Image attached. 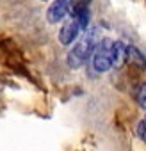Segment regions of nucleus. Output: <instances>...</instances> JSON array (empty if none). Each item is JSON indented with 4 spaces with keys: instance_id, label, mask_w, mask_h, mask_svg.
Listing matches in <instances>:
<instances>
[{
    "instance_id": "4",
    "label": "nucleus",
    "mask_w": 146,
    "mask_h": 151,
    "mask_svg": "<svg viewBox=\"0 0 146 151\" xmlns=\"http://www.w3.org/2000/svg\"><path fill=\"white\" fill-rule=\"evenodd\" d=\"M79 34H80V25H79V22L75 18H71L69 22H66L62 25V29L59 32V41H61V45L68 46L79 37Z\"/></svg>"
},
{
    "instance_id": "8",
    "label": "nucleus",
    "mask_w": 146,
    "mask_h": 151,
    "mask_svg": "<svg viewBox=\"0 0 146 151\" xmlns=\"http://www.w3.org/2000/svg\"><path fill=\"white\" fill-rule=\"evenodd\" d=\"M137 133H139V137L146 142V119H142V121L139 123V126H137Z\"/></svg>"
},
{
    "instance_id": "10",
    "label": "nucleus",
    "mask_w": 146,
    "mask_h": 151,
    "mask_svg": "<svg viewBox=\"0 0 146 151\" xmlns=\"http://www.w3.org/2000/svg\"><path fill=\"white\" fill-rule=\"evenodd\" d=\"M43 2H46V0H43Z\"/></svg>"
},
{
    "instance_id": "9",
    "label": "nucleus",
    "mask_w": 146,
    "mask_h": 151,
    "mask_svg": "<svg viewBox=\"0 0 146 151\" xmlns=\"http://www.w3.org/2000/svg\"><path fill=\"white\" fill-rule=\"evenodd\" d=\"M80 2H82V4H89V2H91V0H80Z\"/></svg>"
},
{
    "instance_id": "5",
    "label": "nucleus",
    "mask_w": 146,
    "mask_h": 151,
    "mask_svg": "<svg viewBox=\"0 0 146 151\" xmlns=\"http://www.w3.org/2000/svg\"><path fill=\"white\" fill-rule=\"evenodd\" d=\"M125 60H128L130 64L137 66V68H146V59L142 57V53L135 48V46H126L125 50Z\"/></svg>"
},
{
    "instance_id": "1",
    "label": "nucleus",
    "mask_w": 146,
    "mask_h": 151,
    "mask_svg": "<svg viewBox=\"0 0 146 151\" xmlns=\"http://www.w3.org/2000/svg\"><path fill=\"white\" fill-rule=\"evenodd\" d=\"M96 45H98V32L96 30L87 32V36L69 52V55H68V66L69 68H80L82 64H86V60L93 55Z\"/></svg>"
},
{
    "instance_id": "3",
    "label": "nucleus",
    "mask_w": 146,
    "mask_h": 151,
    "mask_svg": "<svg viewBox=\"0 0 146 151\" xmlns=\"http://www.w3.org/2000/svg\"><path fill=\"white\" fill-rule=\"evenodd\" d=\"M73 6H75V0H55L46 11V20L50 23H59L71 13Z\"/></svg>"
},
{
    "instance_id": "2",
    "label": "nucleus",
    "mask_w": 146,
    "mask_h": 151,
    "mask_svg": "<svg viewBox=\"0 0 146 151\" xmlns=\"http://www.w3.org/2000/svg\"><path fill=\"white\" fill-rule=\"evenodd\" d=\"M111 48H112V41L111 39H102L98 41L95 52H93V68L98 73H105L112 68L111 62Z\"/></svg>"
},
{
    "instance_id": "7",
    "label": "nucleus",
    "mask_w": 146,
    "mask_h": 151,
    "mask_svg": "<svg viewBox=\"0 0 146 151\" xmlns=\"http://www.w3.org/2000/svg\"><path fill=\"white\" fill-rule=\"evenodd\" d=\"M137 103H139L142 109H146V84H142L141 89L137 91Z\"/></svg>"
},
{
    "instance_id": "6",
    "label": "nucleus",
    "mask_w": 146,
    "mask_h": 151,
    "mask_svg": "<svg viewBox=\"0 0 146 151\" xmlns=\"http://www.w3.org/2000/svg\"><path fill=\"white\" fill-rule=\"evenodd\" d=\"M125 50H126V46L121 41L112 43V48H111V62H112L114 68H119L125 62Z\"/></svg>"
}]
</instances>
